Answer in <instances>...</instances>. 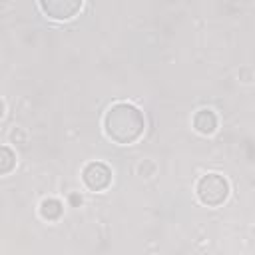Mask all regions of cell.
I'll list each match as a JSON object with an SVG mask.
<instances>
[{
    "label": "cell",
    "mask_w": 255,
    "mask_h": 255,
    "mask_svg": "<svg viewBox=\"0 0 255 255\" xmlns=\"http://www.w3.org/2000/svg\"><path fill=\"white\" fill-rule=\"evenodd\" d=\"M145 120L139 108L129 102H116L104 116V131L106 135L122 145H129L137 141L143 133Z\"/></svg>",
    "instance_id": "cell-1"
},
{
    "label": "cell",
    "mask_w": 255,
    "mask_h": 255,
    "mask_svg": "<svg viewBox=\"0 0 255 255\" xmlns=\"http://www.w3.org/2000/svg\"><path fill=\"white\" fill-rule=\"evenodd\" d=\"M197 199L207 207H217L229 197V181L221 173H205L199 177L197 185Z\"/></svg>",
    "instance_id": "cell-2"
},
{
    "label": "cell",
    "mask_w": 255,
    "mask_h": 255,
    "mask_svg": "<svg viewBox=\"0 0 255 255\" xmlns=\"http://www.w3.org/2000/svg\"><path fill=\"white\" fill-rule=\"evenodd\" d=\"M82 181L90 191H104L112 183V169L104 161H90L82 169Z\"/></svg>",
    "instance_id": "cell-3"
},
{
    "label": "cell",
    "mask_w": 255,
    "mask_h": 255,
    "mask_svg": "<svg viewBox=\"0 0 255 255\" xmlns=\"http://www.w3.org/2000/svg\"><path fill=\"white\" fill-rule=\"evenodd\" d=\"M40 8L48 18L70 20L72 16H76V12L82 10V2L80 0H42Z\"/></svg>",
    "instance_id": "cell-4"
},
{
    "label": "cell",
    "mask_w": 255,
    "mask_h": 255,
    "mask_svg": "<svg viewBox=\"0 0 255 255\" xmlns=\"http://www.w3.org/2000/svg\"><path fill=\"white\" fill-rule=\"evenodd\" d=\"M193 128L203 135H211L217 129V116L211 110H199L193 116Z\"/></svg>",
    "instance_id": "cell-5"
},
{
    "label": "cell",
    "mask_w": 255,
    "mask_h": 255,
    "mask_svg": "<svg viewBox=\"0 0 255 255\" xmlns=\"http://www.w3.org/2000/svg\"><path fill=\"white\" fill-rule=\"evenodd\" d=\"M64 211V203L56 197H46L42 203H40V215L48 221H56Z\"/></svg>",
    "instance_id": "cell-6"
},
{
    "label": "cell",
    "mask_w": 255,
    "mask_h": 255,
    "mask_svg": "<svg viewBox=\"0 0 255 255\" xmlns=\"http://www.w3.org/2000/svg\"><path fill=\"white\" fill-rule=\"evenodd\" d=\"M16 167V153L8 145H0V175L10 173Z\"/></svg>",
    "instance_id": "cell-7"
},
{
    "label": "cell",
    "mask_w": 255,
    "mask_h": 255,
    "mask_svg": "<svg viewBox=\"0 0 255 255\" xmlns=\"http://www.w3.org/2000/svg\"><path fill=\"white\" fill-rule=\"evenodd\" d=\"M70 199H72V203H78V201H82V199H80V197H78V195H72V197H70Z\"/></svg>",
    "instance_id": "cell-8"
},
{
    "label": "cell",
    "mask_w": 255,
    "mask_h": 255,
    "mask_svg": "<svg viewBox=\"0 0 255 255\" xmlns=\"http://www.w3.org/2000/svg\"><path fill=\"white\" fill-rule=\"evenodd\" d=\"M2 116H4V102L0 100V118H2Z\"/></svg>",
    "instance_id": "cell-9"
}]
</instances>
